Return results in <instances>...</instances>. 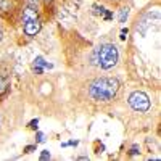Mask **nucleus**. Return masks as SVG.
Returning a JSON list of instances; mask_svg holds the SVG:
<instances>
[{"label":"nucleus","instance_id":"dca6fc26","mask_svg":"<svg viewBox=\"0 0 161 161\" xmlns=\"http://www.w3.org/2000/svg\"><path fill=\"white\" fill-rule=\"evenodd\" d=\"M27 2H29V7H31V8H34V7L39 5V0H27Z\"/></svg>","mask_w":161,"mask_h":161},{"label":"nucleus","instance_id":"1a4fd4ad","mask_svg":"<svg viewBox=\"0 0 161 161\" xmlns=\"http://www.w3.org/2000/svg\"><path fill=\"white\" fill-rule=\"evenodd\" d=\"M127 13H129V11H127V8H123V10H121V15H119V21H121V23H126V18H127Z\"/></svg>","mask_w":161,"mask_h":161},{"label":"nucleus","instance_id":"39448f33","mask_svg":"<svg viewBox=\"0 0 161 161\" xmlns=\"http://www.w3.org/2000/svg\"><path fill=\"white\" fill-rule=\"evenodd\" d=\"M34 19H37V11L34 8H31V7H27V8L23 11V23L34 21Z\"/></svg>","mask_w":161,"mask_h":161},{"label":"nucleus","instance_id":"4468645a","mask_svg":"<svg viewBox=\"0 0 161 161\" xmlns=\"http://www.w3.org/2000/svg\"><path fill=\"white\" fill-rule=\"evenodd\" d=\"M34 150H36V145H27L24 148V153H32Z\"/></svg>","mask_w":161,"mask_h":161},{"label":"nucleus","instance_id":"423d86ee","mask_svg":"<svg viewBox=\"0 0 161 161\" xmlns=\"http://www.w3.org/2000/svg\"><path fill=\"white\" fill-rule=\"evenodd\" d=\"M10 87V79H8V74H0V95H3V93L8 90Z\"/></svg>","mask_w":161,"mask_h":161},{"label":"nucleus","instance_id":"9b49d317","mask_svg":"<svg viewBox=\"0 0 161 161\" xmlns=\"http://www.w3.org/2000/svg\"><path fill=\"white\" fill-rule=\"evenodd\" d=\"M93 8H95V13H97V15H105V8H103V7L93 5Z\"/></svg>","mask_w":161,"mask_h":161},{"label":"nucleus","instance_id":"7ed1b4c3","mask_svg":"<svg viewBox=\"0 0 161 161\" xmlns=\"http://www.w3.org/2000/svg\"><path fill=\"white\" fill-rule=\"evenodd\" d=\"M129 105L135 110V111H147L150 108V100L143 92H132L129 97Z\"/></svg>","mask_w":161,"mask_h":161},{"label":"nucleus","instance_id":"6ab92c4d","mask_svg":"<svg viewBox=\"0 0 161 161\" xmlns=\"http://www.w3.org/2000/svg\"><path fill=\"white\" fill-rule=\"evenodd\" d=\"M126 36H127V29H126V27H124V29L121 31V39H123V40H124V39H126Z\"/></svg>","mask_w":161,"mask_h":161},{"label":"nucleus","instance_id":"20e7f679","mask_svg":"<svg viewBox=\"0 0 161 161\" xmlns=\"http://www.w3.org/2000/svg\"><path fill=\"white\" fill-rule=\"evenodd\" d=\"M39 31H40V23H39V19L24 23V32L27 36H36Z\"/></svg>","mask_w":161,"mask_h":161},{"label":"nucleus","instance_id":"9d476101","mask_svg":"<svg viewBox=\"0 0 161 161\" xmlns=\"http://www.w3.org/2000/svg\"><path fill=\"white\" fill-rule=\"evenodd\" d=\"M40 160L44 161V160H50V151L49 150H44L40 153Z\"/></svg>","mask_w":161,"mask_h":161},{"label":"nucleus","instance_id":"2eb2a0df","mask_svg":"<svg viewBox=\"0 0 161 161\" xmlns=\"http://www.w3.org/2000/svg\"><path fill=\"white\" fill-rule=\"evenodd\" d=\"M34 73H36V74H42V73H44V68H42V66H34Z\"/></svg>","mask_w":161,"mask_h":161},{"label":"nucleus","instance_id":"6e6552de","mask_svg":"<svg viewBox=\"0 0 161 161\" xmlns=\"http://www.w3.org/2000/svg\"><path fill=\"white\" fill-rule=\"evenodd\" d=\"M11 8V0H0V11H8Z\"/></svg>","mask_w":161,"mask_h":161},{"label":"nucleus","instance_id":"f3484780","mask_svg":"<svg viewBox=\"0 0 161 161\" xmlns=\"http://www.w3.org/2000/svg\"><path fill=\"white\" fill-rule=\"evenodd\" d=\"M137 153H139V147H137V145H134V147L131 148V155H137Z\"/></svg>","mask_w":161,"mask_h":161},{"label":"nucleus","instance_id":"a211bd4d","mask_svg":"<svg viewBox=\"0 0 161 161\" xmlns=\"http://www.w3.org/2000/svg\"><path fill=\"white\" fill-rule=\"evenodd\" d=\"M111 18H113L111 11H105V19H111Z\"/></svg>","mask_w":161,"mask_h":161},{"label":"nucleus","instance_id":"ddd939ff","mask_svg":"<svg viewBox=\"0 0 161 161\" xmlns=\"http://www.w3.org/2000/svg\"><path fill=\"white\" fill-rule=\"evenodd\" d=\"M37 124H39V119L36 118V119H32V121L29 123V127H31V129H37Z\"/></svg>","mask_w":161,"mask_h":161},{"label":"nucleus","instance_id":"0eeeda50","mask_svg":"<svg viewBox=\"0 0 161 161\" xmlns=\"http://www.w3.org/2000/svg\"><path fill=\"white\" fill-rule=\"evenodd\" d=\"M34 66H44V68H52V65H50V63H47L42 57H36V60H34Z\"/></svg>","mask_w":161,"mask_h":161},{"label":"nucleus","instance_id":"412c9836","mask_svg":"<svg viewBox=\"0 0 161 161\" xmlns=\"http://www.w3.org/2000/svg\"><path fill=\"white\" fill-rule=\"evenodd\" d=\"M47 2H50V0H47Z\"/></svg>","mask_w":161,"mask_h":161},{"label":"nucleus","instance_id":"f03ea898","mask_svg":"<svg viewBox=\"0 0 161 161\" xmlns=\"http://www.w3.org/2000/svg\"><path fill=\"white\" fill-rule=\"evenodd\" d=\"M97 58L99 65L103 69H110L118 63V49L111 44H105L97 50Z\"/></svg>","mask_w":161,"mask_h":161},{"label":"nucleus","instance_id":"aec40b11","mask_svg":"<svg viewBox=\"0 0 161 161\" xmlns=\"http://www.w3.org/2000/svg\"><path fill=\"white\" fill-rule=\"evenodd\" d=\"M0 39H2V31H0Z\"/></svg>","mask_w":161,"mask_h":161},{"label":"nucleus","instance_id":"f257e3e1","mask_svg":"<svg viewBox=\"0 0 161 161\" xmlns=\"http://www.w3.org/2000/svg\"><path fill=\"white\" fill-rule=\"evenodd\" d=\"M119 89V82L115 77H100L90 84L89 93L93 100L99 101H108L116 95Z\"/></svg>","mask_w":161,"mask_h":161},{"label":"nucleus","instance_id":"f8f14e48","mask_svg":"<svg viewBox=\"0 0 161 161\" xmlns=\"http://www.w3.org/2000/svg\"><path fill=\"white\" fill-rule=\"evenodd\" d=\"M37 143H42V142H45V135L42 134V132H37Z\"/></svg>","mask_w":161,"mask_h":161}]
</instances>
